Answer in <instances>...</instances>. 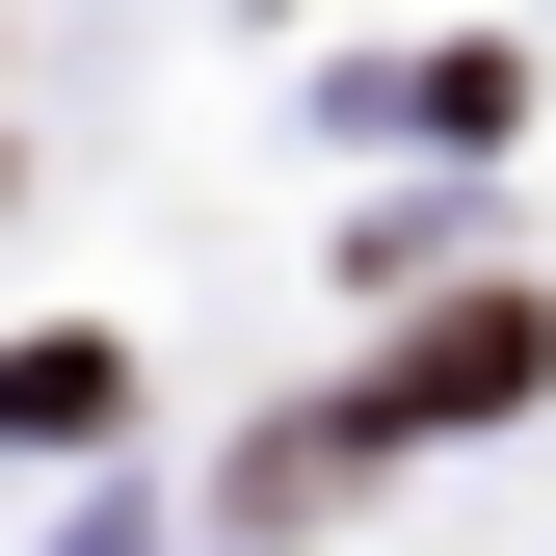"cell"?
<instances>
[{
  "mask_svg": "<svg viewBox=\"0 0 556 556\" xmlns=\"http://www.w3.org/2000/svg\"><path fill=\"white\" fill-rule=\"evenodd\" d=\"M530 371H556V318H530V292H451V318H425V344L371 371V425H504Z\"/></svg>",
  "mask_w": 556,
  "mask_h": 556,
  "instance_id": "obj_1",
  "label": "cell"
},
{
  "mask_svg": "<svg viewBox=\"0 0 556 556\" xmlns=\"http://www.w3.org/2000/svg\"><path fill=\"white\" fill-rule=\"evenodd\" d=\"M106 397H132V371H106V344H0V425H27V451H80V425H106Z\"/></svg>",
  "mask_w": 556,
  "mask_h": 556,
  "instance_id": "obj_2",
  "label": "cell"
}]
</instances>
